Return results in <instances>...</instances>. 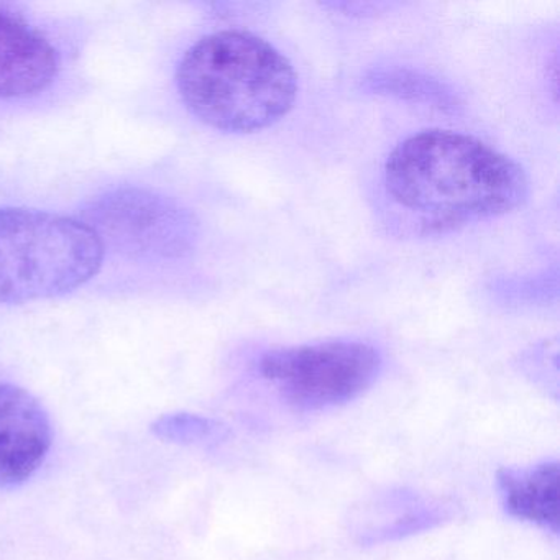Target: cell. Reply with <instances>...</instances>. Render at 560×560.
<instances>
[{
	"label": "cell",
	"mask_w": 560,
	"mask_h": 560,
	"mask_svg": "<svg viewBox=\"0 0 560 560\" xmlns=\"http://www.w3.org/2000/svg\"><path fill=\"white\" fill-rule=\"evenodd\" d=\"M103 244L130 257L175 258L191 247L189 214L152 191L120 188L100 196L84 212Z\"/></svg>",
	"instance_id": "5b68a950"
},
{
	"label": "cell",
	"mask_w": 560,
	"mask_h": 560,
	"mask_svg": "<svg viewBox=\"0 0 560 560\" xmlns=\"http://www.w3.org/2000/svg\"><path fill=\"white\" fill-rule=\"evenodd\" d=\"M51 424L44 406L21 386L0 383V487L27 481L44 464Z\"/></svg>",
	"instance_id": "52a82bcc"
},
{
	"label": "cell",
	"mask_w": 560,
	"mask_h": 560,
	"mask_svg": "<svg viewBox=\"0 0 560 560\" xmlns=\"http://www.w3.org/2000/svg\"><path fill=\"white\" fill-rule=\"evenodd\" d=\"M370 90L378 91L389 96L406 97L412 101H425L432 104H454L451 93H445L444 86L432 78L422 77L408 70L380 71L366 80Z\"/></svg>",
	"instance_id": "9c48e42d"
},
{
	"label": "cell",
	"mask_w": 560,
	"mask_h": 560,
	"mask_svg": "<svg viewBox=\"0 0 560 560\" xmlns=\"http://www.w3.org/2000/svg\"><path fill=\"white\" fill-rule=\"evenodd\" d=\"M383 185L393 205L429 232L510 214L529 196L520 163L475 137L441 129L398 143L383 166Z\"/></svg>",
	"instance_id": "6da1fadb"
},
{
	"label": "cell",
	"mask_w": 560,
	"mask_h": 560,
	"mask_svg": "<svg viewBox=\"0 0 560 560\" xmlns=\"http://www.w3.org/2000/svg\"><path fill=\"white\" fill-rule=\"evenodd\" d=\"M63 55L47 31L0 5V101L31 100L60 77Z\"/></svg>",
	"instance_id": "8992f818"
},
{
	"label": "cell",
	"mask_w": 560,
	"mask_h": 560,
	"mask_svg": "<svg viewBox=\"0 0 560 560\" xmlns=\"http://www.w3.org/2000/svg\"><path fill=\"white\" fill-rule=\"evenodd\" d=\"M382 363L370 343L330 340L270 350L258 362V372L291 405L323 409L362 395L378 378Z\"/></svg>",
	"instance_id": "277c9868"
},
{
	"label": "cell",
	"mask_w": 560,
	"mask_h": 560,
	"mask_svg": "<svg viewBox=\"0 0 560 560\" xmlns=\"http://www.w3.org/2000/svg\"><path fill=\"white\" fill-rule=\"evenodd\" d=\"M106 247L80 219L0 208V304L54 300L93 280Z\"/></svg>",
	"instance_id": "3957f363"
},
{
	"label": "cell",
	"mask_w": 560,
	"mask_h": 560,
	"mask_svg": "<svg viewBox=\"0 0 560 560\" xmlns=\"http://www.w3.org/2000/svg\"><path fill=\"white\" fill-rule=\"evenodd\" d=\"M186 109L212 129L254 133L280 122L298 96V74L280 50L244 31L205 35L176 67Z\"/></svg>",
	"instance_id": "7a4b0ae2"
},
{
	"label": "cell",
	"mask_w": 560,
	"mask_h": 560,
	"mask_svg": "<svg viewBox=\"0 0 560 560\" xmlns=\"http://www.w3.org/2000/svg\"><path fill=\"white\" fill-rule=\"evenodd\" d=\"M498 487L511 516L559 533V464L498 471Z\"/></svg>",
	"instance_id": "ba28073f"
}]
</instances>
